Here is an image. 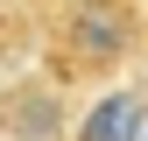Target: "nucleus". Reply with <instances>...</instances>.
<instances>
[{
    "mask_svg": "<svg viewBox=\"0 0 148 141\" xmlns=\"http://www.w3.org/2000/svg\"><path fill=\"white\" fill-rule=\"evenodd\" d=\"M127 35H134L127 0H85V7H78V21H71L64 57L78 64V70H106V64H120V57H127Z\"/></svg>",
    "mask_w": 148,
    "mask_h": 141,
    "instance_id": "nucleus-1",
    "label": "nucleus"
},
{
    "mask_svg": "<svg viewBox=\"0 0 148 141\" xmlns=\"http://www.w3.org/2000/svg\"><path fill=\"white\" fill-rule=\"evenodd\" d=\"M134 134H141V99L134 92H113V99H99V113L85 120L78 141H134Z\"/></svg>",
    "mask_w": 148,
    "mask_h": 141,
    "instance_id": "nucleus-2",
    "label": "nucleus"
}]
</instances>
